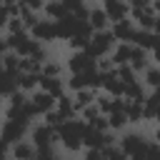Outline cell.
Segmentation results:
<instances>
[{
    "label": "cell",
    "mask_w": 160,
    "mask_h": 160,
    "mask_svg": "<svg viewBox=\"0 0 160 160\" xmlns=\"http://www.w3.org/2000/svg\"><path fill=\"white\" fill-rule=\"evenodd\" d=\"M85 122L82 120H78V118H72V120H68V122H62L58 130H55V135L60 138V145L65 148V150H70V152H78L80 148H82V135H85Z\"/></svg>",
    "instance_id": "6da1fadb"
},
{
    "label": "cell",
    "mask_w": 160,
    "mask_h": 160,
    "mask_svg": "<svg viewBox=\"0 0 160 160\" xmlns=\"http://www.w3.org/2000/svg\"><path fill=\"white\" fill-rule=\"evenodd\" d=\"M115 45H118V40L112 38L110 30H98V32L90 35V42H88V50H85V52H88L92 60H98V58H105L108 52H112Z\"/></svg>",
    "instance_id": "7a4b0ae2"
},
{
    "label": "cell",
    "mask_w": 160,
    "mask_h": 160,
    "mask_svg": "<svg viewBox=\"0 0 160 160\" xmlns=\"http://www.w3.org/2000/svg\"><path fill=\"white\" fill-rule=\"evenodd\" d=\"M38 150H42V148H52V142L58 140V135H55V130L50 128V125H45V122H38V125H32L30 128V138H28Z\"/></svg>",
    "instance_id": "3957f363"
},
{
    "label": "cell",
    "mask_w": 160,
    "mask_h": 160,
    "mask_svg": "<svg viewBox=\"0 0 160 160\" xmlns=\"http://www.w3.org/2000/svg\"><path fill=\"white\" fill-rule=\"evenodd\" d=\"M118 145L122 148V152L128 155V160L132 155H145V150H148V140L142 138V132H125Z\"/></svg>",
    "instance_id": "277c9868"
},
{
    "label": "cell",
    "mask_w": 160,
    "mask_h": 160,
    "mask_svg": "<svg viewBox=\"0 0 160 160\" xmlns=\"http://www.w3.org/2000/svg\"><path fill=\"white\" fill-rule=\"evenodd\" d=\"M25 132H28V125L25 122H18V120H8L0 130V142H5L8 148H12L15 142L25 140Z\"/></svg>",
    "instance_id": "5b68a950"
},
{
    "label": "cell",
    "mask_w": 160,
    "mask_h": 160,
    "mask_svg": "<svg viewBox=\"0 0 160 160\" xmlns=\"http://www.w3.org/2000/svg\"><path fill=\"white\" fill-rule=\"evenodd\" d=\"M28 100H30L32 112H35V115H42V118H45L48 112H52V110H55V102H58V100H55L52 95H48L45 90H35V92H30Z\"/></svg>",
    "instance_id": "8992f818"
},
{
    "label": "cell",
    "mask_w": 160,
    "mask_h": 160,
    "mask_svg": "<svg viewBox=\"0 0 160 160\" xmlns=\"http://www.w3.org/2000/svg\"><path fill=\"white\" fill-rule=\"evenodd\" d=\"M68 70L70 75H80V72H90L95 70V60L85 52V50H78V52H70L68 58Z\"/></svg>",
    "instance_id": "52a82bcc"
},
{
    "label": "cell",
    "mask_w": 160,
    "mask_h": 160,
    "mask_svg": "<svg viewBox=\"0 0 160 160\" xmlns=\"http://www.w3.org/2000/svg\"><path fill=\"white\" fill-rule=\"evenodd\" d=\"M30 38H32V40H38L40 45H42V42H50V40H55V38H58V25H55L52 20L42 18V20L30 30Z\"/></svg>",
    "instance_id": "ba28073f"
},
{
    "label": "cell",
    "mask_w": 160,
    "mask_h": 160,
    "mask_svg": "<svg viewBox=\"0 0 160 160\" xmlns=\"http://www.w3.org/2000/svg\"><path fill=\"white\" fill-rule=\"evenodd\" d=\"M102 10H105V15H108L110 22H120V20H128V15H130V2L105 0V2H102Z\"/></svg>",
    "instance_id": "9c48e42d"
},
{
    "label": "cell",
    "mask_w": 160,
    "mask_h": 160,
    "mask_svg": "<svg viewBox=\"0 0 160 160\" xmlns=\"http://www.w3.org/2000/svg\"><path fill=\"white\" fill-rule=\"evenodd\" d=\"M88 25H90V30H92V32H98V30H108L110 20H108V15H105L102 5H90V12H88Z\"/></svg>",
    "instance_id": "30bf717a"
},
{
    "label": "cell",
    "mask_w": 160,
    "mask_h": 160,
    "mask_svg": "<svg viewBox=\"0 0 160 160\" xmlns=\"http://www.w3.org/2000/svg\"><path fill=\"white\" fill-rule=\"evenodd\" d=\"M35 152H38V148L25 138L10 148V160H35Z\"/></svg>",
    "instance_id": "8fae6325"
},
{
    "label": "cell",
    "mask_w": 160,
    "mask_h": 160,
    "mask_svg": "<svg viewBox=\"0 0 160 160\" xmlns=\"http://www.w3.org/2000/svg\"><path fill=\"white\" fill-rule=\"evenodd\" d=\"M148 60H150V52H148V50H142V48H132L130 60H128V68H130L135 75H138L140 70L145 72V70L150 68V62H148Z\"/></svg>",
    "instance_id": "7c38bea8"
},
{
    "label": "cell",
    "mask_w": 160,
    "mask_h": 160,
    "mask_svg": "<svg viewBox=\"0 0 160 160\" xmlns=\"http://www.w3.org/2000/svg\"><path fill=\"white\" fill-rule=\"evenodd\" d=\"M15 85L20 88V92H35L40 90V72H18Z\"/></svg>",
    "instance_id": "4fadbf2b"
},
{
    "label": "cell",
    "mask_w": 160,
    "mask_h": 160,
    "mask_svg": "<svg viewBox=\"0 0 160 160\" xmlns=\"http://www.w3.org/2000/svg\"><path fill=\"white\" fill-rule=\"evenodd\" d=\"M95 98H98V90H92V88H85V90L72 92V108H75V112H82L85 108L95 105Z\"/></svg>",
    "instance_id": "5bb4252c"
},
{
    "label": "cell",
    "mask_w": 160,
    "mask_h": 160,
    "mask_svg": "<svg viewBox=\"0 0 160 160\" xmlns=\"http://www.w3.org/2000/svg\"><path fill=\"white\" fill-rule=\"evenodd\" d=\"M40 90H45L48 95H52L55 100H60L65 95V80L62 78H42L40 75Z\"/></svg>",
    "instance_id": "9a60e30c"
},
{
    "label": "cell",
    "mask_w": 160,
    "mask_h": 160,
    "mask_svg": "<svg viewBox=\"0 0 160 160\" xmlns=\"http://www.w3.org/2000/svg\"><path fill=\"white\" fill-rule=\"evenodd\" d=\"M112 38L115 40H120V42H130V38H132V32H135V22L128 18V20H120V22H112Z\"/></svg>",
    "instance_id": "2e32d148"
},
{
    "label": "cell",
    "mask_w": 160,
    "mask_h": 160,
    "mask_svg": "<svg viewBox=\"0 0 160 160\" xmlns=\"http://www.w3.org/2000/svg\"><path fill=\"white\" fill-rule=\"evenodd\" d=\"M130 52H132V45H130V42H118V45L112 48L110 62H112L115 68H122V65H128V60H130Z\"/></svg>",
    "instance_id": "e0dca14e"
},
{
    "label": "cell",
    "mask_w": 160,
    "mask_h": 160,
    "mask_svg": "<svg viewBox=\"0 0 160 160\" xmlns=\"http://www.w3.org/2000/svg\"><path fill=\"white\" fill-rule=\"evenodd\" d=\"M42 12H45V18L52 20V22H58V20H62V18L68 15L65 2H45V5H42Z\"/></svg>",
    "instance_id": "ac0fdd59"
},
{
    "label": "cell",
    "mask_w": 160,
    "mask_h": 160,
    "mask_svg": "<svg viewBox=\"0 0 160 160\" xmlns=\"http://www.w3.org/2000/svg\"><path fill=\"white\" fill-rule=\"evenodd\" d=\"M108 128H110V132L125 130V128H128V115H125V110H115V112H110V115H108Z\"/></svg>",
    "instance_id": "d6986e66"
},
{
    "label": "cell",
    "mask_w": 160,
    "mask_h": 160,
    "mask_svg": "<svg viewBox=\"0 0 160 160\" xmlns=\"http://www.w3.org/2000/svg\"><path fill=\"white\" fill-rule=\"evenodd\" d=\"M142 85L145 88H150V90H158L160 88V65H150L145 72H142Z\"/></svg>",
    "instance_id": "ffe728a7"
},
{
    "label": "cell",
    "mask_w": 160,
    "mask_h": 160,
    "mask_svg": "<svg viewBox=\"0 0 160 160\" xmlns=\"http://www.w3.org/2000/svg\"><path fill=\"white\" fill-rule=\"evenodd\" d=\"M0 60H2V70H5L8 75H12V78H15V75L20 72V58H18L15 52H5Z\"/></svg>",
    "instance_id": "44dd1931"
},
{
    "label": "cell",
    "mask_w": 160,
    "mask_h": 160,
    "mask_svg": "<svg viewBox=\"0 0 160 160\" xmlns=\"http://www.w3.org/2000/svg\"><path fill=\"white\" fill-rule=\"evenodd\" d=\"M125 115H128V122H140L142 120V102L125 100Z\"/></svg>",
    "instance_id": "7402d4cb"
},
{
    "label": "cell",
    "mask_w": 160,
    "mask_h": 160,
    "mask_svg": "<svg viewBox=\"0 0 160 160\" xmlns=\"http://www.w3.org/2000/svg\"><path fill=\"white\" fill-rule=\"evenodd\" d=\"M15 90H18L15 78H12V75H8L5 70H0V95H12Z\"/></svg>",
    "instance_id": "603a6c76"
},
{
    "label": "cell",
    "mask_w": 160,
    "mask_h": 160,
    "mask_svg": "<svg viewBox=\"0 0 160 160\" xmlns=\"http://www.w3.org/2000/svg\"><path fill=\"white\" fill-rule=\"evenodd\" d=\"M60 72H62V65H60L58 60H48V62H42V68H40V75H42V78H60Z\"/></svg>",
    "instance_id": "cb8c5ba5"
},
{
    "label": "cell",
    "mask_w": 160,
    "mask_h": 160,
    "mask_svg": "<svg viewBox=\"0 0 160 160\" xmlns=\"http://www.w3.org/2000/svg\"><path fill=\"white\" fill-rule=\"evenodd\" d=\"M102 155L108 158V160H128V155L122 152V148L115 142V145H110V148H102Z\"/></svg>",
    "instance_id": "d4e9b609"
},
{
    "label": "cell",
    "mask_w": 160,
    "mask_h": 160,
    "mask_svg": "<svg viewBox=\"0 0 160 160\" xmlns=\"http://www.w3.org/2000/svg\"><path fill=\"white\" fill-rule=\"evenodd\" d=\"M145 160H160V145H158V142H148Z\"/></svg>",
    "instance_id": "484cf974"
},
{
    "label": "cell",
    "mask_w": 160,
    "mask_h": 160,
    "mask_svg": "<svg viewBox=\"0 0 160 160\" xmlns=\"http://www.w3.org/2000/svg\"><path fill=\"white\" fill-rule=\"evenodd\" d=\"M5 52H10V50H8V42H5V38H0V58H2Z\"/></svg>",
    "instance_id": "4316f807"
},
{
    "label": "cell",
    "mask_w": 160,
    "mask_h": 160,
    "mask_svg": "<svg viewBox=\"0 0 160 160\" xmlns=\"http://www.w3.org/2000/svg\"><path fill=\"white\" fill-rule=\"evenodd\" d=\"M155 120H158V122H160V108H158V112H155Z\"/></svg>",
    "instance_id": "83f0119b"
}]
</instances>
